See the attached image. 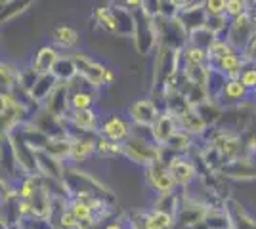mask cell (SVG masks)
<instances>
[{
    "label": "cell",
    "instance_id": "cell-39",
    "mask_svg": "<svg viewBox=\"0 0 256 229\" xmlns=\"http://www.w3.org/2000/svg\"><path fill=\"white\" fill-rule=\"evenodd\" d=\"M104 229H124V226L120 222H109V224L104 226Z\"/></svg>",
    "mask_w": 256,
    "mask_h": 229
},
{
    "label": "cell",
    "instance_id": "cell-19",
    "mask_svg": "<svg viewBox=\"0 0 256 229\" xmlns=\"http://www.w3.org/2000/svg\"><path fill=\"white\" fill-rule=\"evenodd\" d=\"M172 228H174V216H172L168 210H162V208H157V207L144 216V224H142V229H172Z\"/></svg>",
    "mask_w": 256,
    "mask_h": 229
},
{
    "label": "cell",
    "instance_id": "cell-1",
    "mask_svg": "<svg viewBox=\"0 0 256 229\" xmlns=\"http://www.w3.org/2000/svg\"><path fill=\"white\" fill-rule=\"evenodd\" d=\"M122 147H124V157L142 166H150L162 159V147L153 142V138L146 140L138 134H132L122 143Z\"/></svg>",
    "mask_w": 256,
    "mask_h": 229
},
{
    "label": "cell",
    "instance_id": "cell-14",
    "mask_svg": "<svg viewBox=\"0 0 256 229\" xmlns=\"http://www.w3.org/2000/svg\"><path fill=\"white\" fill-rule=\"evenodd\" d=\"M248 92H250V90L241 82V78H228L224 90H222L220 98L216 99V101H218L222 107H226V105H237L239 101H243V99L246 98Z\"/></svg>",
    "mask_w": 256,
    "mask_h": 229
},
{
    "label": "cell",
    "instance_id": "cell-40",
    "mask_svg": "<svg viewBox=\"0 0 256 229\" xmlns=\"http://www.w3.org/2000/svg\"><path fill=\"white\" fill-rule=\"evenodd\" d=\"M12 229H23V228H20V226H14Z\"/></svg>",
    "mask_w": 256,
    "mask_h": 229
},
{
    "label": "cell",
    "instance_id": "cell-36",
    "mask_svg": "<svg viewBox=\"0 0 256 229\" xmlns=\"http://www.w3.org/2000/svg\"><path fill=\"white\" fill-rule=\"evenodd\" d=\"M195 0H162V15H164V8H172V10L176 11H182L186 10L188 6H192Z\"/></svg>",
    "mask_w": 256,
    "mask_h": 229
},
{
    "label": "cell",
    "instance_id": "cell-33",
    "mask_svg": "<svg viewBox=\"0 0 256 229\" xmlns=\"http://www.w3.org/2000/svg\"><path fill=\"white\" fill-rule=\"evenodd\" d=\"M206 15H226L228 0H203Z\"/></svg>",
    "mask_w": 256,
    "mask_h": 229
},
{
    "label": "cell",
    "instance_id": "cell-6",
    "mask_svg": "<svg viewBox=\"0 0 256 229\" xmlns=\"http://www.w3.org/2000/svg\"><path fill=\"white\" fill-rule=\"evenodd\" d=\"M160 111L157 103L150 98L136 99L130 107H128V119L134 126H142V128H151L157 119H159Z\"/></svg>",
    "mask_w": 256,
    "mask_h": 229
},
{
    "label": "cell",
    "instance_id": "cell-15",
    "mask_svg": "<svg viewBox=\"0 0 256 229\" xmlns=\"http://www.w3.org/2000/svg\"><path fill=\"white\" fill-rule=\"evenodd\" d=\"M214 147H216V151L220 153V157L224 159L226 163L237 161L239 155H241V149H243L239 138H234L230 134H218L216 140H214Z\"/></svg>",
    "mask_w": 256,
    "mask_h": 229
},
{
    "label": "cell",
    "instance_id": "cell-3",
    "mask_svg": "<svg viewBox=\"0 0 256 229\" xmlns=\"http://www.w3.org/2000/svg\"><path fill=\"white\" fill-rule=\"evenodd\" d=\"M254 31L256 25L252 21V17H250V13L246 11L243 15L232 19L226 38H228V42L232 44L235 50L245 52L246 48H248V44L252 42V38H254Z\"/></svg>",
    "mask_w": 256,
    "mask_h": 229
},
{
    "label": "cell",
    "instance_id": "cell-29",
    "mask_svg": "<svg viewBox=\"0 0 256 229\" xmlns=\"http://www.w3.org/2000/svg\"><path fill=\"white\" fill-rule=\"evenodd\" d=\"M192 143H193V136L190 132L178 130L170 140H168V143H166L164 147H166L172 155H180V153L188 151V149L192 147Z\"/></svg>",
    "mask_w": 256,
    "mask_h": 229
},
{
    "label": "cell",
    "instance_id": "cell-4",
    "mask_svg": "<svg viewBox=\"0 0 256 229\" xmlns=\"http://www.w3.org/2000/svg\"><path fill=\"white\" fill-rule=\"evenodd\" d=\"M73 61L76 65V73L80 78H84L88 82V86H92L94 90H102L106 86L104 84V71H106V65L96 61L94 57L82 54V52H75L71 54Z\"/></svg>",
    "mask_w": 256,
    "mask_h": 229
},
{
    "label": "cell",
    "instance_id": "cell-35",
    "mask_svg": "<svg viewBox=\"0 0 256 229\" xmlns=\"http://www.w3.org/2000/svg\"><path fill=\"white\" fill-rule=\"evenodd\" d=\"M78 226H80V222L76 220V216L69 210V208L62 212V216H60V228L62 229H78Z\"/></svg>",
    "mask_w": 256,
    "mask_h": 229
},
{
    "label": "cell",
    "instance_id": "cell-27",
    "mask_svg": "<svg viewBox=\"0 0 256 229\" xmlns=\"http://www.w3.org/2000/svg\"><path fill=\"white\" fill-rule=\"evenodd\" d=\"M34 0H8L6 4H2V23H10L16 19L20 13L27 11L31 8Z\"/></svg>",
    "mask_w": 256,
    "mask_h": 229
},
{
    "label": "cell",
    "instance_id": "cell-26",
    "mask_svg": "<svg viewBox=\"0 0 256 229\" xmlns=\"http://www.w3.org/2000/svg\"><path fill=\"white\" fill-rule=\"evenodd\" d=\"M96 155L102 157V159H113V157H118V155H124V147L122 143L111 142L104 136H96Z\"/></svg>",
    "mask_w": 256,
    "mask_h": 229
},
{
    "label": "cell",
    "instance_id": "cell-28",
    "mask_svg": "<svg viewBox=\"0 0 256 229\" xmlns=\"http://www.w3.org/2000/svg\"><path fill=\"white\" fill-rule=\"evenodd\" d=\"M0 78H2V90H14L20 84L22 78V71L16 65H12L10 61H2L0 65Z\"/></svg>",
    "mask_w": 256,
    "mask_h": 229
},
{
    "label": "cell",
    "instance_id": "cell-13",
    "mask_svg": "<svg viewBox=\"0 0 256 229\" xmlns=\"http://www.w3.org/2000/svg\"><path fill=\"white\" fill-rule=\"evenodd\" d=\"M246 65H248V61H246L245 54L239 52V50H235L234 54L226 55L224 59H220L218 63H214V65H210V67L216 69V71H220V73L226 75L228 78H239Z\"/></svg>",
    "mask_w": 256,
    "mask_h": 229
},
{
    "label": "cell",
    "instance_id": "cell-7",
    "mask_svg": "<svg viewBox=\"0 0 256 229\" xmlns=\"http://www.w3.org/2000/svg\"><path fill=\"white\" fill-rule=\"evenodd\" d=\"M178 130H180L178 117H176L172 111L166 109V111H160L157 122L150 128V134H151V138H153V142L157 143V145H160V147H164V145L168 143V140H170Z\"/></svg>",
    "mask_w": 256,
    "mask_h": 229
},
{
    "label": "cell",
    "instance_id": "cell-2",
    "mask_svg": "<svg viewBox=\"0 0 256 229\" xmlns=\"http://www.w3.org/2000/svg\"><path fill=\"white\" fill-rule=\"evenodd\" d=\"M146 182L159 197L174 195V189L178 187L174 176L170 174V168L164 161H157V163L146 166Z\"/></svg>",
    "mask_w": 256,
    "mask_h": 229
},
{
    "label": "cell",
    "instance_id": "cell-9",
    "mask_svg": "<svg viewBox=\"0 0 256 229\" xmlns=\"http://www.w3.org/2000/svg\"><path fill=\"white\" fill-rule=\"evenodd\" d=\"M71 136V155H69V161L73 164H82L84 161H88L92 155H96V136L98 134H82L80 136Z\"/></svg>",
    "mask_w": 256,
    "mask_h": 229
},
{
    "label": "cell",
    "instance_id": "cell-30",
    "mask_svg": "<svg viewBox=\"0 0 256 229\" xmlns=\"http://www.w3.org/2000/svg\"><path fill=\"white\" fill-rule=\"evenodd\" d=\"M216 38H218V34L212 33V31L204 25L201 29H195V31H192V33L188 34V44H193V46H199V48L208 50L210 44H212Z\"/></svg>",
    "mask_w": 256,
    "mask_h": 229
},
{
    "label": "cell",
    "instance_id": "cell-23",
    "mask_svg": "<svg viewBox=\"0 0 256 229\" xmlns=\"http://www.w3.org/2000/svg\"><path fill=\"white\" fill-rule=\"evenodd\" d=\"M76 75H78V73H76V65H75V61H73V57H71V55H62V57L58 59L56 67H54V76H56L60 82H69V80H73Z\"/></svg>",
    "mask_w": 256,
    "mask_h": 229
},
{
    "label": "cell",
    "instance_id": "cell-12",
    "mask_svg": "<svg viewBox=\"0 0 256 229\" xmlns=\"http://www.w3.org/2000/svg\"><path fill=\"white\" fill-rule=\"evenodd\" d=\"M52 46L56 48H60V50H75L76 46L80 44V34L76 31L75 27H71V25H56L52 29Z\"/></svg>",
    "mask_w": 256,
    "mask_h": 229
},
{
    "label": "cell",
    "instance_id": "cell-38",
    "mask_svg": "<svg viewBox=\"0 0 256 229\" xmlns=\"http://www.w3.org/2000/svg\"><path fill=\"white\" fill-rule=\"evenodd\" d=\"M115 78H117V75H115V69L106 65V71H104V84H106V86H111V84L115 82Z\"/></svg>",
    "mask_w": 256,
    "mask_h": 229
},
{
    "label": "cell",
    "instance_id": "cell-18",
    "mask_svg": "<svg viewBox=\"0 0 256 229\" xmlns=\"http://www.w3.org/2000/svg\"><path fill=\"white\" fill-rule=\"evenodd\" d=\"M58 84H60V80L54 76V73H50V75H38L36 82H34L31 88L32 99H34L36 103L44 105V101L52 96L54 90L58 88Z\"/></svg>",
    "mask_w": 256,
    "mask_h": 229
},
{
    "label": "cell",
    "instance_id": "cell-11",
    "mask_svg": "<svg viewBox=\"0 0 256 229\" xmlns=\"http://www.w3.org/2000/svg\"><path fill=\"white\" fill-rule=\"evenodd\" d=\"M60 57L62 55H60L56 46H50V44L42 46V48H38V52L32 57L31 69L36 75H50V73H54V67H56Z\"/></svg>",
    "mask_w": 256,
    "mask_h": 229
},
{
    "label": "cell",
    "instance_id": "cell-10",
    "mask_svg": "<svg viewBox=\"0 0 256 229\" xmlns=\"http://www.w3.org/2000/svg\"><path fill=\"white\" fill-rule=\"evenodd\" d=\"M168 168H170V174L174 176L176 184L180 187L192 186L193 182L197 180V168L190 159H184L182 155H174L170 161H168Z\"/></svg>",
    "mask_w": 256,
    "mask_h": 229
},
{
    "label": "cell",
    "instance_id": "cell-31",
    "mask_svg": "<svg viewBox=\"0 0 256 229\" xmlns=\"http://www.w3.org/2000/svg\"><path fill=\"white\" fill-rule=\"evenodd\" d=\"M234 52H235V48L230 42H228V38H224V36H218V38H216V40H214V42L210 44V48H208V57H210V65L218 63L220 59H224L226 55L234 54Z\"/></svg>",
    "mask_w": 256,
    "mask_h": 229
},
{
    "label": "cell",
    "instance_id": "cell-16",
    "mask_svg": "<svg viewBox=\"0 0 256 229\" xmlns=\"http://www.w3.org/2000/svg\"><path fill=\"white\" fill-rule=\"evenodd\" d=\"M176 117H178L180 130L190 132L192 136H199V134H203L208 128V124L204 122V119L199 115V111L195 109V107H188V109L182 111L180 115H176Z\"/></svg>",
    "mask_w": 256,
    "mask_h": 229
},
{
    "label": "cell",
    "instance_id": "cell-34",
    "mask_svg": "<svg viewBox=\"0 0 256 229\" xmlns=\"http://www.w3.org/2000/svg\"><path fill=\"white\" fill-rule=\"evenodd\" d=\"M239 78H241V82H243L250 92H252V90L256 92V65L254 63L246 65L245 69H243V73H241Z\"/></svg>",
    "mask_w": 256,
    "mask_h": 229
},
{
    "label": "cell",
    "instance_id": "cell-8",
    "mask_svg": "<svg viewBox=\"0 0 256 229\" xmlns=\"http://www.w3.org/2000/svg\"><path fill=\"white\" fill-rule=\"evenodd\" d=\"M65 120L75 130H80L82 134H98L100 124H102L100 113L94 107H90V109H71L69 115L65 117Z\"/></svg>",
    "mask_w": 256,
    "mask_h": 229
},
{
    "label": "cell",
    "instance_id": "cell-17",
    "mask_svg": "<svg viewBox=\"0 0 256 229\" xmlns=\"http://www.w3.org/2000/svg\"><path fill=\"white\" fill-rule=\"evenodd\" d=\"M31 203H32V212H34V218L36 220L52 218V208H54L52 193H50L42 184L36 189V193H34V197L31 199Z\"/></svg>",
    "mask_w": 256,
    "mask_h": 229
},
{
    "label": "cell",
    "instance_id": "cell-32",
    "mask_svg": "<svg viewBox=\"0 0 256 229\" xmlns=\"http://www.w3.org/2000/svg\"><path fill=\"white\" fill-rule=\"evenodd\" d=\"M248 11V2L246 0H228V10H226V15L230 19H235L239 15H243Z\"/></svg>",
    "mask_w": 256,
    "mask_h": 229
},
{
    "label": "cell",
    "instance_id": "cell-24",
    "mask_svg": "<svg viewBox=\"0 0 256 229\" xmlns=\"http://www.w3.org/2000/svg\"><path fill=\"white\" fill-rule=\"evenodd\" d=\"M94 19H96L98 27H102L104 31L118 34L117 15H115L113 8H96V10H94Z\"/></svg>",
    "mask_w": 256,
    "mask_h": 229
},
{
    "label": "cell",
    "instance_id": "cell-21",
    "mask_svg": "<svg viewBox=\"0 0 256 229\" xmlns=\"http://www.w3.org/2000/svg\"><path fill=\"white\" fill-rule=\"evenodd\" d=\"M220 172L228 174L230 178H235V180L256 178V168L252 164L246 163V159H237V161H232V163H226L224 166H220Z\"/></svg>",
    "mask_w": 256,
    "mask_h": 229
},
{
    "label": "cell",
    "instance_id": "cell-37",
    "mask_svg": "<svg viewBox=\"0 0 256 229\" xmlns=\"http://www.w3.org/2000/svg\"><path fill=\"white\" fill-rule=\"evenodd\" d=\"M113 6H120V8H126L130 11H140L144 8V0H115Z\"/></svg>",
    "mask_w": 256,
    "mask_h": 229
},
{
    "label": "cell",
    "instance_id": "cell-20",
    "mask_svg": "<svg viewBox=\"0 0 256 229\" xmlns=\"http://www.w3.org/2000/svg\"><path fill=\"white\" fill-rule=\"evenodd\" d=\"M71 143H73V140H71V136H69V134H64V136H52L44 151L48 153L50 157H54V159H58V161H62V163H64L65 159L69 161V155H71Z\"/></svg>",
    "mask_w": 256,
    "mask_h": 229
},
{
    "label": "cell",
    "instance_id": "cell-22",
    "mask_svg": "<svg viewBox=\"0 0 256 229\" xmlns=\"http://www.w3.org/2000/svg\"><path fill=\"white\" fill-rule=\"evenodd\" d=\"M98 101V90L94 88H80L73 94H69V107L71 109H90Z\"/></svg>",
    "mask_w": 256,
    "mask_h": 229
},
{
    "label": "cell",
    "instance_id": "cell-5",
    "mask_svg": "<svg viewBox=\"0 0 256 229\" xmlns=\"http://www.w3.org/2000/svg\"><path fill=\"white\" fill-rule=\"evenodd\" d=\"M132 128H134V124L130 122L128 117L124 119V117H120V115H107V117L102 119V124H100L98 134L107 138V140H111V142L124 143L128 138L134 134Z\"/></svg>",
    "mask_w": 256,
    "mask_h": 229
},
{
    "label": "cell",
    "instance_id": "cell-25",
    "mask_svg": "<svg viewBox=\"0 0 256 229\" xmlns=\"http://www.w3.org/2000/svg\"><path fill=\"white\" fill-rule=\"evenodd\" d=\"M182 57H184V63H190V65H210L208 50L193 44H186V48L182 50Z\"/></svg>",
    "mask_w": 256,
    "mask_h": 229
}]
</instances>
